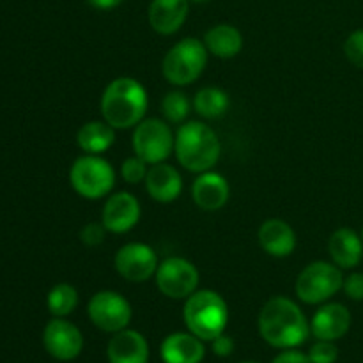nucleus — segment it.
Segmentation results:
<instances>
[{"label":"nucleus","instance_id":"nucleus-31","mask_svg":"<svg viewBox=\"0 0 363 363\" xmlns=\"http://www.w3.org/2000/svg\"><path fill=\"white\" fill-rule=\"evenodd\" d=\"M342 289L351 300L363 301V273L354 272L350 277H346L342 284Z\"/></svg>","mask_w":363,"mask_h":363},{"label":"nucleus","instance_id":"nucleus-20","mask_svg":"<svg viewBox=\"0 0 363 363\" xmlns=\"http://www.w3.org/2000/svg\"><path fill=\"white\" fill-rule=\"evenodd\" d=\"M160 354L163 363H201L206 354V347L202 340L191 332H177L163 340Z\"/></svg>","mask_w":363,"mask_h":363},{"label":"nucleus","instance_id":"nucleus-17","mask_svg":"<svg viewBox=\"0 0 363 363\" xmlns=\"http://www.w3.org/2000/svg\"><path fill=\"white\" fill-rule=\"evenodd\" d=\"M106 358L108 363H147L149 344L142 333L124 328L110 339Z\"/></svg>","mask_w":363,"mask_h":363},{"label":"nucleus","instance_id":"nucleus-2","mask_svg":"<svg viewBox=\"0 0 363 363\" xmlns=\"http://www.w3.org/2000/svg\"><path fill=\"white\" fill-rule=\"evenodd\" d=\"M147 91L131 77L110 82L101 96V116L113 130L135 128L147 112Z\"/></svg>","mask_w":363,"mask_h":363},{"label":"nucleus","instance_id":"nucleus-15","mask_svg":"<svg viewBox=\"0 0 363 363\" xmlns=\"http://www.w3.org/2000/svg\"><path fill=\"white\" fill-rule=\"evenodd\" d=\"M190 13V0H151L149 25L162 35H172L179 30Z\"/></svg>","mask_w":363,"mask_h":363},{"label":"nucleus","instance_id":"nucleus-7","mask_svg":"<svg viewBox=\"0 0 363 363\" xmlns=\"http://www.w3.org/2000/svg\"><path fill=\"white\" fill-rule=\"evenodd\" d=\"M344 277L335 262L315 261L301 269L296 279V296L307 305L325 303L342 289Z\"/></svg>","mask_w":363,"mask_h":363},{"label":"nucleus","instance_id":"nucleus-22","mask_svg":"<svg viewBox=\"0 0 363 363\" xmlns=\"http://www.w3.org/2000/svg\"><path fill=\"white\" fill-rule=\"evenodd\" d=\"M204 45L211 55L218 59H233L243 48V35L234 25L218 23L206 32Z\"/></svg>","mask_w":363,"mask_h":363},{"label":"nucleus","instance_id":"nucleus-23","mask_svg":"<svg viewBox=\"0 0 363 363\" xmlns=\"http://www.w3.org/2000/svg\"><path fill=\"white\" fill-rule=\"evenodd\" d=\"M116 142V130L103 121H89L78 130L77 144L87 155H99L108 151Z\"/></svg>","mask_w":363,"mask_h":363},{"label":"nucleus","instance_id":"nucleus-27","mask_svg":"<svg viewBox=\"0 0 363 363\" xmlns=\"http://www.w3.org/2000/svg\"><path fill=\"white\" fill-rule=\"evenodd\" d=\"M147 170V163L135 155L131 156V158L124 160L123 165H121V176H123V179L126 181V183L138 184L140 181H145Z\"/></svg>","mask_w":363,"mask_h":363},{"label":"nucleus","instance_id":"nucleus-14","mask_svg":"<svg viewBox=\"0 0 363 363\" xmlns=\"http://www.w3.org/2000/svg\"><path fill=\"white\" fill-rule=\"evenodd\" d=\"M351 328V312L342 303H326L319 308L311 321V333L318 340L342 339Z\"/></svg>","mask_w":363,"mask_h":363},{"label":"nucleus","instance_id":"nucleus-29","mask_svg":"<svg viewBox=\"0 0 363 363\" xmlns=\"http://www.w3.org/2000/svg\"><path fill=\"white\" fill-rule=\"evenodd\" d=\"M311 363H335L339 358V347L332 340H318L308 351Z\"/></svg>","mask_w":363,"mask_h":363},{"label":"nucleus","instance_id":"nucleus-13","mask_svg":"<svg viewBox=\"0 0 363 363\" xmlns=\"http://www.w3.org/2000/svg\"><path fill=\"white\" fill-rule=\"evenodd\" d=\"M142 215L140 202L130 191H119V194L110 195L105 202V208L101 213V222L108 233L124 234L130 233L138 223Z\"/></svg>","mask_w":363,"mask_h":363},{"label":"nucleus","instance_id":"nucleus-34","mask_svg":"<svg viewBox=\"0 0 363 363\" xmlns=\"http://www.w3.org/2000/svg\"><path fill=\"white\" fill-rule=\"evenodd\" d=\"M89 4H91L94 9H101V11H108V9H113V7L121 6V4L124 2V0H87Z\"/></svg>","mask_w":363,"mask_h":363},{"label":"nucleus","instance_id":"nucleus-5","mask_svg":"<svg viewBox=\"0 0 363 363\" xmlns=\"http://www.w3.org/2000/svg\"><path fill=\"white\" fill-rule=\"evenodd\" d=\"M209 52L204 41L184 38L167 52L162 62V73L172 85H190L204 73Z\"/></svg>","mask_w":363,"mask_h":363},{"label":"nucleus","instance_id":"nucleus-8","mask_svg":"<svg viewBox=\"0 0 363 363\" xmlns=\"http://www.w3.org/2000/svg\"><path fill=\"white\" fill-rule=\"evenodd\" d=\"M174 142L176 137L172 135L167 121L151 117V119H142L135 126L131 144L138 158L144 160L147 165H156L169 158L174 149Z\"/></svg>","mask_w":363,"mask_h":363},{"label":"nucleus","instance_id":"nucleus-28","mask_svg":"<svg viewBox=\"0 0 363 363\" xmlns=\"http://www.w3.org/2000/svg\"><path fill=\"white\" fill-rule=\"evenodd\" d=\"M344 53L353 66L363 69V28H358L347 35L344 43Z\"/></svg>","mask_w":363,"mask_h":363},{"label":"nucleus","instance_id":"nucleus-37","mask_svg":"<svg viewBox=\"0 0 363 363\" xmlns=\"http://www.w3.org/2000/svg\"><path fill=\"white\" fill-rule=\"evenodd\" d=\"M362 240H363V230H362Z\"/></svg>","mask_w":363,"mask_h":363},{"label":"nucleus","instance_id":"nucleus-3","mask_svg":"<svg viewBox=\"0 0 363 363\" xmlns=\"http://www.w3.org/2000/svg\"><path fill=\"white\" fill-rule=\"evenodd\" d=\"M174 152L184 169L202 174L218 163L222 144L211 126L201 121H190L177 130Z\"/></svg>","mask_w":363,"mask_h":363},{"label":"nucleus","instance_id":"nucleus-4","mask_svg":"<svg viewBox=\"0 0 363 363\" xmlns=\"http://www.w3.org/2000/svg\"><path fill=\"white\" fill-rule=\"evenodd\" d=\"M183 319L186 328L201 340L216 339L225 332L229 321V308L225 300L216 291H195L186 298L183 308Z\"/></svg>","mask_w":363,"mask_h":363},{"label":"nucleus","instance_id":"nucleus-18","mask_svg":"<svg viewBox=\"0 0 363 363\" xmlns=\"http://www.w3.org/2000/svg\"><path fill=\"white\" fill-rule=\"evenodd\" d=\"M144 183L151 199L162 202V204L174 202L183 190V179H181L179 170L165 162L151 165Z\"/></svg>","mask_w":363,"mask_h":363},{"label":"nucleus","instance_id":"nucleus-19","mask_svg":"<svg viewBox=\"0 0 363 363\" xmlns=\"http://www.w3.org/2000/svg\"><path fill=\"white\" fill-rule=\"evenodd\" d=\"M259 243L272 257H289L296 248V233L284 220L269 218L259 229Z\"/></svg>","mask_w":363,"mask_h":363},{"label":"nucleus","instance_id":"nucleus-36","mask_svg":"<svg viewBox=\"0 0 363 363\" xmlns=\"http://www.w3.org/2000/svg\"><path fill=\"white\" fill-rule=\"evenodd\" d=\"M243 363H257V362H243Z\"/></svg>","mask_w":363,"mask_h":363},{"label":"nucleus","instance_id":"nucleus-1","mask_svg":"<svg viewBox=\"0 0 363 363\" xmlns=\"http://www.w3.org/2000/svg\"><path fill=\"white\" fill-rule=\"evenodd\" d=\"M259 332L273 347L294 350L307 342L311 323L300 307L286 296H273L259 314Z\"/></svg>","mask_w":363,"mask_h":363},{"label":"nucleus","instance_id":"nucleus-12","mask_svg":"<svg viewBox=\"0 0 363 363\" xmlns=\"http://www.w3.org/2000/svg\"><path fill=\"white\" fill-rule=\"evenodd\" d=\"M43 344L50 357L60 362H71L84 350V335L73 323L64 318H53L43 332Z\"/></svg>","mask_w":363,"mask_h":363},{"label":"nucleus","instance_id":"nucleus-33","mask_svg":"<svg viewBox=\"0 0 363 363\" xmlns=\"http://www.w3.org/2000/svg\"><path fill=\"white\" fill-rule=\"evenodd\" d=\"M273 363H311V358H308V354L296 351V347H294V350H286L284 353H280Z\"/></svg>","mask_w":363,"mask_h":363},{"label":"nucleus","instance_id":"nucleus-26","mask_svg":"<svg viewBox=\"0 0 363 363\" xmlns=\"http://www.w3.org/2000/svg\"><path fill=\"white\" fill-rule=\"evenodd\" d=\"M191 110L190 99L179 91H172L162 99V113L169 123H183Z\"/></svg>","mask_w":363,"mask_h":363},{"label":"nucleus","instance_id":"nucleus-32","mask_svg":"<svg viewBox=\"0 0 363 363\" xmlns=\"http://www.w3.org/2000/svg\"><path fill=\"white\" fill-rule=\"evenodd\" d=\"M211 347L213 353H215L216 357H230L234 351V340L230 339L229 335H225V333H222V335H218L216 339L211 340Z\"/></svg>","mask_w":363,"mask_h":363},{"label":"nucleus","instance_id":"nucleus-21","mask_svg":"<svg viewBox=\"0 0 363 363\" xmlns=\"http://www.w3.org/2000/svg\"><path fill=\"white\" fill-rule=\"evenodd\" d=\"M328 252L340 269L357 268L363 259V240L353 229H337L330 236Z\"/></svg>","mask_w":363,"mask_h":363},{"label":"nucleus","instance_id":"nucleus-35","mask_svg":"<svg viewBox=\"0 0 363 363\" xmlns=\"http://www.w3.org/2000/svg\"><path fill=\"white\" fill-rule=\"evenodd\" d=\"M190 2H197V4H202V2H208V0H190Z\"/></svg>","mask_w":363,"mask_h":363},{"label":"nucleus","instance_id":"nucleus-24","mask_svg":"<svg viewBox=\"0 0 363 363\" xmlns=\"http://www.w3.org/2000/svg\"><path fill=\"white\" fill-rule=\"evenodd\" d=\"M229 96L218 87H204L195 94L194 108L204 119H218L229 110Z\"/></svg>","mask_w":363,"mask_h":363},{"label":"nucleus","instance_id":"nucleus-10","mask_svg":"<svg viewBox=\"0 0 363 363\" xmlns=\"http://www.w3.org/2000/svg\"><path fill=\"white\" fill-rule=\"evenodd\" d=\"M92 325L106 333H117L128 328L131 321V305L116 291H99L87 305Z\"/></svg>","mask_w":363,"mask_h":363},{"label":"nucleus","instance_id":"nucleus-11","mask_svg":"<svg viewBox=\"0 0 363 363\" xmlns=\"http://www.w3.org/2000/svg\"><path fill=\"white\" fill-rule=\"evenodd\" d=\"M117 273L128 282H147L151 277L156 275L158 269V255L155 254L149 245L138 243H126L117 250L116 259H113Z\"/></svg>","mask_w":363,"mask_h":363},{"label":"nucleus","instance_id":"nucleus-6","mask_svg":"<svg viewBox=\"0 0 363 363\" xmlns=\"http://www.w3.org/2000/svg\"><path fill=\"white\" fill-rule=\"evenodd\" d=\"M69 183L80 197L98 201L112 191L116 184V172L105 158L85 152L71 165Z\"/></svg>","mask_w":363,"mask_h":363},{"label":"nucleus","instance_id":"nucleus-16","mask_svg":"<svg viewBox=\"0 0 363 363\" xmlns=\"http://www.w3.org/2000/svg\"><path fill=\"white\" fill-rule=\"evenodd\" d=\"M230 195L229 183L218 172H202L191 184V199L204 211H218L227 204Z\"/></svg>","mask_w":363,"mask_h":363},{"label":"nucleus","instance_id":"nucleus-25","mask_svg":"<svg viewBox=\"0 0 363 363\" xmlns=\"http://www.w3.org/2000/svg\"><path fill=\"white\" fill-rule=\"evenodd\" d=\"M46 305L53 318H66L77 308L78 305V293L71 284H57L50 289Z\"/></svg>","mask_w":363,"mask_h":363},{"label":"nucleus","instance_id":"nucleus-30","mask_svg":"<svg viewBox=\"0 0 363 363\" xmlns=\"http://www.w3.org/2000/svg\"><path fill=\"white\" fill-rule=\"evenodd\" d=\"M106 227L103 225V222H91L80 230V240L82 243L87 245V247H98L105 241L106 238Z\"/></svg>","mask_w":363,"mask_h":363},{"label":"nucleus","instance_id":"nucleus-9","mask_svg":"<svg viewBox=\"0 0 363 363\" xmlns=\"http://www.w3.org/2000/svg\"><path fill=\"white\" fill-rule=\"evenodd\" d=\"M156 286L170 300H186L199 287V269L184 257H169L156 269Z\"/></svg>","mask_w":363,"mask_h":363}]
</instances>
